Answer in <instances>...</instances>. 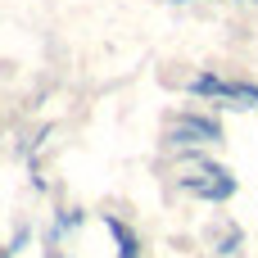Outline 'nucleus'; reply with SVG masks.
I'll return each mask as SVG.
<instances>
[{
  "mask_svg": "<svg viewBox=\"0 0 258 258\" xmlns=\"http://www.w3.org/2000/svg\"><path fill=\"white\" fill-rule=\"evenodd\" d=\"M168 141L172 145H218L222 141V122L204 118V113H177L168 122Z\"/></svg>",
  "mask_w": 258,
  "mask_h": 258,
  "instance_id": "1",
  "label": "nucleus"
},
{
  "mask_svg": "<svg viewBox=\"0 0 258 258\" xmlns=\"http://www.w3.org/2000/svg\"><path fill=\"white\" fill-rule=\"evenodd\" d=\"M104 227H109V231H113V240H118V258H136V254H141V240H136L118 218H104Z\"/></svg>",
  "mask_w": 258,
  "mask_h": 258,
  "instance_id": "4",
  "label": "nucleus"
},
{
  "mask_svg": "<svg viewBox=\"0 0 258 258\" xmlns=\"http://www.w3.org/2000/svg\"><path fill=\"white\" fill-rule=\"evenodd\" d=\"M254 5H258V0H254Z\"/></svg>",
  "mask_w": 258,
  "mask_h": 258,
  "instance_id": "6",
  "label": "nucleus"
},
{
  "mask_svg": "<svg viewBox=\"0 0 258 258\" xmlns=\"http://www.w3.org/2000/svg\"><path fill=\"white\" fill-rule=\"evenodd\" d=\"M190 91H195V95H204V100H227V95H231V82H222V77L204 73V77H195V82H190Z\"/></svg>",
  "mask_w": 258,
  "mask_h": 258,
  "instance_id": "3",
  "label": "nucleus"
},
{
  "mask_svg": "<svg viewBox=\"0 0 258 258\" xmlns=\"http://www.w3.org/2000/svg\"><path fill=\"white\" fill-rule=\"evenodd\" d=\"M236 245H240V236H236V231H231V236H227V240H222V245H218V254H236Z\"/></svg>",
  "mask_w": 258,
  "mask_h": 258,
  "instance_id": "5",
  "label": "nucleus"
},
{
  "mask_svg": "<svg viewBox=\"0 0 258 258\" xmlns=\"http://www.w3.org/2000/svg\"><path fill=\"white\" fill-rule=\"evenodd\" d=\"M181 190H186V195H200V200L222 204V200H231V195H236V177H231L227 168H218V163H200V172H195V177H181Z\"/></svg>",
  "mask_w": 258,
  "mask_h": 258,
  "instance_id": "2",
  "label": "nucleus"
}]
</instances>
